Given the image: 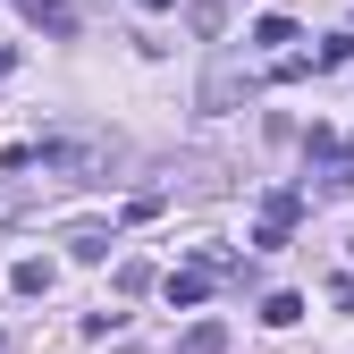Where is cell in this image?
I'll use <instances>...</instances> for the list:
<instances>
[{
	"label": "cell",
	"instance_id": "obj_1",
	"mask_svg": "<svg viewBox=\"0 0 354 354\" xmlns=\"http://www.w3.org/2000/svg\"><path fill=\"white\" fill-rule=\"evenodd\" d=\"M177 354H228V321H194L177 337Z\"/></svg>",
	"mask_w": 354,
	"mask_h": 354
},
{
	"label": "cell",
	"instance_id": "obj_2",
	"mask_svg": "<svg viewBox=\"0 0 354 354\" xmlns=\"http://www.w3.org/2000/svg\"><path fill=\"white\" fill-rule=\"evenodd\" d=\"M160 295H169V304H203V295H211V270H169Z\"/></svg>",
	"mask_w": 354,
	"mask_h": 354
},
{
	"label": "cell",
	"instance_id": "obj_3",
	"mask_svg": "<svg viewBox=\"0 0 354 354\" xmlns=\"http://www.w3.org/2000/svg\"><path fill=\"white\" fill-rule=\"evenodd\" d=\"M17 9L34 26H51V34H76V9H68V0H17Z\"/></svg>",
	"mask_w": 354,
	"mask_h": 354
},
{
	"label": "cell",
	"instance_id": "obj_4",
	"mask_svg": "<svg viewBox=\"0 0 354 354\" xmlns=\"http://www.w3.org/2000/svg\"><path fill=\"white\" fill-rule=\"evenodd\" d=\"M9 287H17V295H51V261H17Z\"/></svg>",
	"mask_w": 354,
	"mask_h": 354
},
{
	"label": "cell",
	"instance_id": "obj_5",
	"mask_svg": "<svg viewBox=\"0 0 354 354\" xmlns=\"http://www.w3.org/2000/svg\"><path fill=\"white\" fill-rule=\"evenodd\" d=\"M236 102V68H211V84H203V110H228Z\"/></svg>",
	"mask_w": 354,
	"mask_h": 354
},
{
	"label": "cell",
	"instance_id": "obj_6",
	"mask_svg": "<svg viewBox=\"0 0 354 354\" xmlns=\"http://www.w3.org/2000/svg\"><path fill=\"white\" fill-rule=\"evenodd\" d=\"M261 321H270V329H287V321H304V295H261Z\"/></svg>",
	"mask_w": 354,
	"mask_h": 354
},
{
	"label": "cell",
	"instance_id": "obj_7",
	"mask_svg": "<svg viewBox=\"0 0 354 354\" xmlns=\"http://www.w3.org/2000/svg\"><path fill=\"white\" fill-rule=\"evenodd\" d=\"M253 42H261V51H279V42H295V17H261V26H253Z\"/></svg>",
	"mask_w": 354,
	"mask_h": 354
},
{
	"label": "cell",
	"instance_id": "obj_8",
	"mask_svg": "<svg viewBox=\"0 0 354 354\" xmlns=\"http://www.w3.org/2000/svg\"><path fill=\"white\" fill-rule=\"evenodd\" d=\"M68 253H76V261H110V236H102V228H84V236H68Z\"/></svg>",
	"mask_w": 354,
	"mask_h": 354
},
{
	"label": "cell",
	"instance_id": "obj_9",
	"mask_svg": "<svg viewBox=\"0 0 354 354\" xmlns=\"http://www.w3.org/2000/svg\"><path fill=\"white\" fill-rule=\"evenodd\" d=\"M313 59H321V68H346V59H354V34H329V42H321Z\"/></svg>",
	"mask_w": 354,
	"mask_h": 354
},
{
	"label": "cell",
	"instance_id": "obj_10",
	"mask_svg": "<svg viewBox=\"0 0 354 354\" xmlns=\"http://www.w3.org/2000/svg\"><path fill=\"white\" fill-rule=\"evenodd\" d=\"M9 68H17V51H0V76H9Z\"/></svg>",
	"mask_w": 354,
	"mask_h": 354
},
{
	"label": "cell",
	"instance_id": "obj_11",
	"mask_svg": "<svg viewBox=\"0 0 354 354\" xmlns=\"http://www.w3.org/2000/svg\"><path fill=\"white\" fill-rule=\"evenodd\" d=\"M144 9H177V0H144Z\"/></svg>",
	"mask_w": 354,
	"mask_h": 354
},
{
	"label": "cell",
	"instance_id": "obj_12",
	"mask_svg": "<svg viewBox=\"0 0 354 354\" xmlns=\"http://www.w3.org/2000/svg\"><path fill=\"white\" fill-rule=\"evenodd\" d=\"M9 211H17V203H9V194H0V219H9Z\"/></svg>",
	"mask_w": 354,
	"mask_h": 354
},
{
	"label": "cell",
	"instance_id": "obj_13",
	"mask_svg": "<svg viewBox=\"0 0 354 354\" xmlns=\"http://www.w3.org/2000/svg\"><path fill=\"white\" fill-rule=\"evenodd\" d=\"M346 152H354V136H346Z\"/></svg>",
	"mask_w": 354,
	"mask_h": 354
}]
</instances>
